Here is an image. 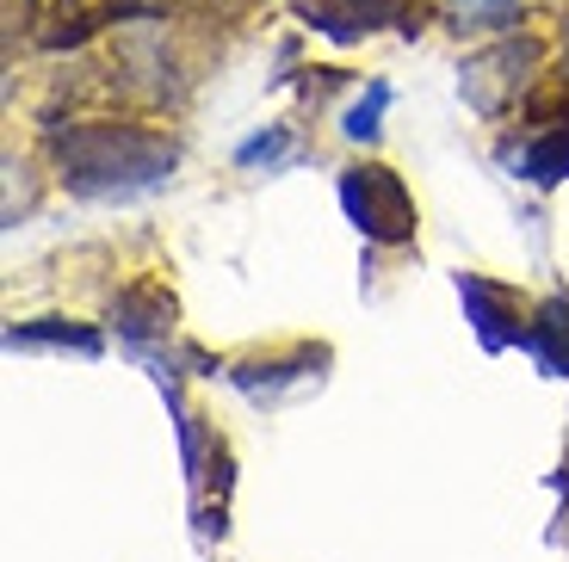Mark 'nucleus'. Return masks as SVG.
I'll use <instances>...</instances> for the list:
<instances>
[{"label": "nucleus", "mask_w": 569, "mask_h": 562, "mask_svg": "<svg viewBox=\"0 0 569 562\" xmlns=\"http://www.w3.org/2000/svg\"><path fill=\"white\" fill-rule=\"evenodd\" d=\"M385 99H390V87H371V99H366V106H353L347 130H353V137H371V130H378V112H385Z\"/></svg>", "instance_id": "obj_2"}, {"label": "nucleus", "mask_w": 569, "mask_h": 562, "mask_svg": "<svg viewBox=\"0 0 569 562\" xmlns=\"http://www.w3.org/2000/svg\"><path fill=\"white\" fill-rule=\"evenodd\" d=\"M458 31H496L513 19V0H452Z\"/></svg>", "instance_id": "obj_1"}]
</instances>
